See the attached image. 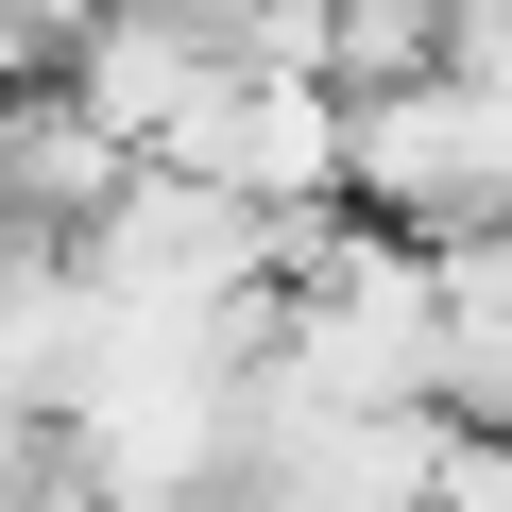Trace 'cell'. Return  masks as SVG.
<instances>
[{"label": "cell", "mask_w": 512, "mask_h": 512, "mask_svg": "<svg viewBox=\"0 0 512 512\" xmlns=\"http://www.w3.org/2000/svg\"><path fill=\"white\" fill-rule=\"evenodd\" d=\"M342 205H376L393 239L512 222V35H461V52L359 86L342 103Z\"/></svg>", "instance_id": "1"}]
</instances>
